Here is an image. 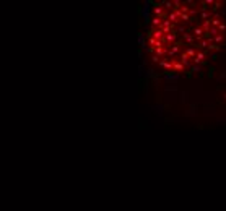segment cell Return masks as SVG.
<instances>
[{"label": "cell", "mask_w": 226, "mask_h": 211, "mask_svg": "<svg viewBox=\"0 0 226 211\" xmlns=\"http://www.w3.org/2000/svg\"><path fill=\"white\" fill-rule=\"evenodd\" d=\"M181 50V44H173V46L168 49V54H169V57H174V55L177 54Z\"/></svg>", "instance_id": "7a4b0ae2"}, {"label": "cell", "mask_w": 226, "mask_h": 211, "mask_svg": "<svg viewBox=\"0 0 226 211\" xmlns=\"http://www.w3.org/2000/svg\"><path fill=\"white\" fill-rule=\"evenodd\" d=\"M205 60H207V55H205V52H202V50H198V52H197V55H195V58H194V62L197 63V65H200V63H205Z\"/></svg>", "instance_id": "6da1fadb"}, {"label": "cell", "mask_w": 226, "mask_h": 211, "mask_svg": "<svg viewBox=\"0 0 226 211\" xmlns=\"http://www.w3.org/2000/svg\"><path fill=\"white\" fill-rule=\"evenodd\" d=\"M184 63L181 62V60H179V62H177V60H174V63H173V70H176V71H182L184 70Z\"/></svg>", "instance_id": "5b68a950"}, {"label": "cell", "mask_w": 226, "mask_h": 211, "mask_svg": "<svg viewBox=\"0 0 226 211\" xmlns=\"http://www.w3.org/2000/svg\"><path fill=\"white\" fill-rule=\"evenodd\" d=\"M181 21L189 23V21H190V15H189V13H182V15H181Z\"/></svg>", "instance_id": "30bf717a"}, {"label": "cell", "mask_w": 226, "mask_h": 211, "mask_svg": "<svg viewBox=\"0 0 226 211\" xmlns=\"http://www.w3.org/2000/svg\"><path fill=\"white\" fill-rule=\"evenodd\" d=\"M163 5H164V7H166V8H171V10H173V2H163Z\"/></svg>", "instance_id": "9a60e30c"}, {"label": "cell", "mask_w": 226, "mask_h": 211, "mask_svg": "<svg viewBox=\"0 0 226 211\" xmlns=\"http://www.w3.org/2000/svg\"><path fill=\"white\" fill-rule=\"evenodd\" d=\"M185 54H187V57H189V58H195L197 50H195V47H189V49L185 50Z\"/></svg>", "instance_id": "ba28073f"}, {"label": "cell", "mask_w": 226, "mask_h": 211, "mask_svg": "<svg viewBox=\"0 0 226 211\" xmlns=\"http://www.w3.org/2000/svg\"><path fill=\"white\" fill-rule=\"evenodd\" d=\"M161 23H163V18H155V20H153V26H160L161 28Z\"/></svg>", "instance_id": "7c38bea8"}, {"label": "cell", "mask_w": 226, "mask_h": 211, "mask_svg": "<svg viewBox=\"0 0 226 211\" xmlns=\"http://www.w3.org/2000/svg\"><path fill=\"white\" fill-rule=\"evenodd\" d=\"M173 63H174L173 58H164V60L160 62V65L163 67V68H173Z\"/></svg>", "instance_id": "277c9868"}, {"label": "cell", "mask_w": 226, "mask_h": 211, "mask_svg": "<svg viewBox=\"0 0 226 211\" xmlns=\"http://www.w3.org/2000/svg\"><path fill=\"white\" fill-rule=\"evenodd\" d=\"M177 31H179V33H184V34H185V26H179V28H177Z\"/></svg>", "instance_id": "2e32d148"}, {"label": "cell", "mask_w": 226, "mask_h": 211, "mask_svg": "<svg viewBox=\"0 0 226 211\" xmlns=\"http://www.w3.org/2000/svg\"><path fill=\"white\" fill-rule=\"evenodd\" d=\"M223 39H225V36H223V34H216V36L213 37V42L216 44V42H221Z\"/></svg>", "instance_id": "8fae6325"}, {"label": "cell", "mask_w": 226, "mask_h": 211, "mask_svg": "<svg viewBox=\"0 0 226 211\" xmlns=\"http://www.w3.org/2000/svg\"><path fill=\"white\" fill-rule=\"evenodd\" d=\"M184 39H185V41H187V42H192V41H194V37L190 36V34H187V33L184 34Z\"/></svg>", "instance_id": "5bb4252c"}, {"label": "cell", "mask_w": 226, "mask_h": 211, "mask_svg": "<svg viewBox=\"0 0 226 211\" xmlns=\"http://www.w3.org/2000/svg\"><path fill=\"white\" fill-rule=\"evenodd\" d=\"M194 36L197 37V39H203V36H205V31H203V28H202V26L194 28Z\"/></svg>", "instance_id": "3957f363"}, {"label": "cell", "mask_w": 226, "mask_h": 211, "mask_svg": "<svg viewBox=\"0 0 226 211\" xmlns=\"http://www.w3.org/2000/svg\"><path fill=\"white\" fill-rule=\"evenodd\" d=\"M225 31H226V23H221L218 26V33H225Z\"/></svg>", "instance_id": "4fadbf2b"}, {"label": "cell", "mask_w": 226, "mask_h": 211, "mask_svg": "<svg viewBox=\"0 0 226 211\" xmlns=\"http://www.w3.org/2000/svg\"><path fill=\"white\" fill-rule=\"evenodd\" d=\"M210 23H211V26H220L221 25V20H220V16H218V15H213V16L210 18Z\"/></svg>", "instance_id": "8992f818"}, {"label": "cell", "mask_w": 226, "mask_h": 211, "mask_svg": "<svg viewBox=\"0 0 226 211\" xmlns=\"http://www.w3.org/2000/svg\"><path fill=\"white\" fill-rule=\"evenodd\" d=\"M181 62L184 63V65H189V57H187L185 52H182V54H181Z\"/></svg>", "instance_id": "9c48e42d"}, {"label": "cell", "mask_w": 226, "mask_h": 211, "mask_svg": "<svg viewBox=\"0 0 226 211\" xmlns=\"http://www.w3.org/2000/svg\"><path fill=\"white\" fill-rule=\"evenodd\" d=\"M174 41H176V31L164 36V42H168V44H171V42H174Z\"/></svg>", "instance_id": "52a82bcc"}]
</instances>
